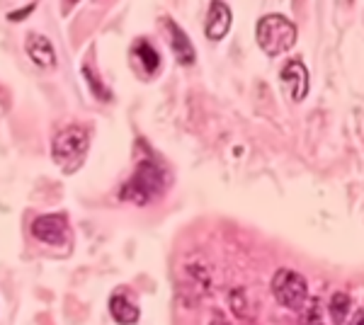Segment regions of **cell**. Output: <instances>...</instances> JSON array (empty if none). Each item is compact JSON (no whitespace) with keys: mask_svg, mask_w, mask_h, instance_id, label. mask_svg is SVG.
Returning a JSON list of instances; mask_svg holds the SVG:
<instances>
[{"mask_svg":"<svg viewBox=\"0 0 364 325\" xmlns=\"http://www.w3.org/2000/svg\"><path fill=\"white\" fill-rule=\"evenodd\" d=\"M350 309H352V299H350V294H345V292H336L331 297V301H328V313H331L336 325H345V321H348V316H350Z\"/></svg>","mask_w":364,"mask_h":325,"instance_id":"7c38bea8","label":"cell"},{"mask_svg":"<svg viewBox=\"0 0 364 325\" xmlns=\"http://www.w3.org/2000/svg\"><path fill=\"white\" fill-rule=\"evenodd\" d=\"M209 325H231V323H228V318L224 316V313L216 311V313H214V318L209 321Z\"/></svg>","mask_w":364,"mask_h":325,"instance_id":"5bb4252c","label":"cell"},{"mask_svg":"<svg viewBox=\"0 0 364 325\" xmlns=\"http://www.w3.org/2000/svg\"><path fill=\"white\" fill-rule=\"evenodd\" d=\"M83 73H85V78H87V85H90L92 95H95V97L100 100V102H109V100H112V92H109V87L105 85L102 80H100L97 68H95V66H90V63H85V66H83Z\"/></svg>","mask_w":364,"mask_h":325,"instance_id":"4fadbf2b","label":"cell"},{"mask_svg":"<svg viewBox=\"0 0 364 325\" xmlns=\"http://www.w3.org/2000/svg\"><path fill=\"white\" fill-rule=\"evenodd\" d=\"M350 325H364V309H357L355 313H352Z\"/></svg>","mask_w":364,"mask_h":325,"instance_id":"9a60e30c","label":"cell"},{"mask_svg":"<svg viewBox=\"0 0 364 325\" xmlns=\"http://www.w3.org/2000/svg\"><path fill=\"white\" fill-rule=\"evenodd\" d=\"M255 39L257 46L262 49V54L272 58L282 56L296 44V25L287 15L279 13L262 15L255 27Z\"/></svg>","mask_w":364,"mask_h":325,"instance_id":"7a4b0ae2","label":"cell"},{"mask_svg":"<svg viewBox=\"0 0 364 325\" xmlns=\"http://www.w3.org/2000/svg\"><path fill=\"white\" fill-rule=\"evenodd\" d=\"M132 58L139 63V68L144 70L146 75H156L158 70H161V54H158L156 46L144 37H139L136 41H134Z\"/></svg>","mask_w":364,"mask_h":325,"instance_id":"8fae6325","label":"cell"},{"mask_svg":"<svg viewBox=\"0 0 364 325\" xmlns=\"http://www.w3.org/2000/svg\"><path fill=\"white\" fill-rule=\"evenodd\" d=\"M163 29H166L168 39H170V49H173V56L180 66H192L197 61V51H195V44L192 39L185 34L178 22L170 20V17H163Z\"/></svg>","mask_w":364,"mask_h":325,"instance_id":"8992f818","label":"cell"},{"mask_svg":"<svg viewBox=\"0 0 364 325\" xmlns=\"http://www.w3.org/2000/svg\"><path fill=\"white\" fill-rule=\"evenodd\" d=\"M90 146V134L80 124H70L63 127L61 132L54 136V144H51V158L56 165H61L66 173H73L83 165V158Z\"/></svg>","mask_w":364,"mask_h":325,"instance_id":"3957f363","label":"cell"},{"mask_svg":"<svg viewBox=\"0 0 364 325\" xmlns=\"http://www.w3.org/2000/svg\"><path fill=\"white\" fill-rule=\"evenodd\" d=\"M32 10H34V5H27V8L25 10H17V13H10V20H20V17H25L27 13H32Z\"/></svg>","mask_w":364,"mask_h":325,"instance_id":"2e32d148","label":"cell"},{"mask_svg":"<svg viewBox=\"0 0 364 325\" xmlns=\"http://www.w3.org/2000/svg\"><path fill=\"white\" fill-rule=\"evenodd\" d=\"M68 216L66 214H42L32 221L34 240L44 245H63L68 240Z\"/></svg>","mask_w":364,"mask_h":325,"instance_id":"5b68a950","label":"cell"},{"mask_svg":"<svg viewBox=\"0 0 364 325\" xmlns=\"http://www.w3.org/2000/svg\"><path fill=\"white\" fill-rule=\"evenodd\" d=\"M25 51L32 58V63H37L39 68H51L56 63V51L54 44L44 37V34L29 32L25 39Z\"/></svg>","mask_w":364,"mask_h":325,"instance_id":"30bf717a","label":"cell"},{"mask_svg":"<svg viewBox=\"0 0 364 325\" xmlns=\"http://www.w3.org/2000/svg\"><path fill=\"white\" fill-rule=\"evenodd\" d=\"M269 289H272V297L282 309L296 311L309 299V284L296 270H287V267L277 270L272 282H269Z\"/></svg>","mask_w":364,"mask_h":325,"instance_id":"277c9868","label":"cell"},{"mask_svg":"<svg viewBox=\"0 0 364 325\" xmlns=\"http://www.w3.org/2000/svg\"><path fill=\"white\" fill-rule=\"evenodd\" d=\"M109 313L119 325H136L141 318V309L134 299V292L129 287H117L109 297Z\"/></svg>","mask_w":364,"mask_h":325,"instance_id":"52a82bcc","label":"cell"},{"mask_svg":"<svg viewBox=\"0 0 364 325\" xmlns=\"http://www.w3.org/2000/svg\"><path fill=\"white\" fill-rule=\"evenodd\" d=\"M233 25V13L226 3H211L209 13H207V25H204V34L209 37V41H221L231 32Z\"/></svg>","mask_w":364,"mask_h":325,"instance_id":"ba28073f","label":"cell"},{"mask_svg":"<svg viewBox=\"0 0 364 325\" xmlns=\"http://www.w3.org/2000/svg\"><path fill=\"white\" fill-rule=\"evenodd\" d=\"M168 185L170 175L166 165L158 163L156 158H141L129 180L119 187V199L136 206L154 204L168 192Z\"/></svg>","mask_w":364,"mask_h":325,"instance_id":"6da1fadb","label":"cell"},{"mask_svg":"<svg viewBox=\"0 0 364 325\" xmlns=\"http://www.w3.org/2000/svg\"><path fill=\"white\" fill-rule=\"evenodd\" d=\"M279 78L284 80V85H289L291 100L301 102V100L309 95V68L304 66L299 58L287 61V66L279 70Z\"/></svg>","mask_w":364,"mask_h":325,"instance_id":"9c48e42d","label":"cell"}]
</instances>
